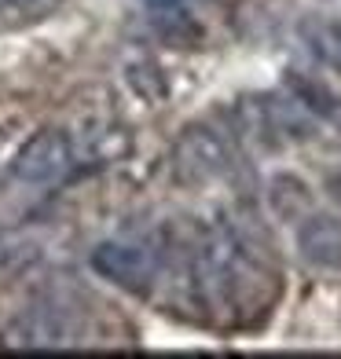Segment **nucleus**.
I'll use <instances>...</instances> for the list:
<instances>
[{"instance_id": "f257e3e1", "label": "nucleus", "mask_w": 341, "mask_h": 359, "mask_svg": "<svg viewBox=\"0 0 341 359\" xmlns=\"http://www.w3.org/2000/svg\"><path fill=\"white\" fill-rule=\"evenodd\" d=\"M265 283V257L257 253L246 227L235 220L206 224L191 246V286L206 312L232 316L246 312Z\"/></svg>"}, {"instance_id": "f03ea898", "label": "nucleus", "mask_w": 341, "mask_h": 359, "mask_svg": "<svg viewBox=\"0 0 341 359\" xmlns=\"http://www.w3.org/2000/svg\"><path fill=\"white\" fill-rule=\"evenodd\" d=\"M239 133L257 147H286V143H301L312 140L316 133V118L297 95H250L242 100L235 110Z\"/></svg>"}, {"instance_id": "7ed1b4c3", "label": "nucleus", "mask_w": 341, "mask_h": 359, "mask_svg": "<svg viewBox=\"0 0 341 359\" xmlns=\"http://www.w3.org/2000/svg\"><path fill=\"white\" fill-rule=\"evenodd\" d=\"M169 169L180 184H191V187L220 184V180H227L235 172V143L217 125L194 121L176 136L173 154H169Z\"/></svg>"}, {"instance_id": "20e7f679", "label": "nucleus", "mask_w": 341, "mask_h": 359, "mask_svg": "<svg viewBox=\"0 0 341 359\" xmlns=\"http://www.w3.org/2000/svg\"><path fill=\"white\" fill-rule=\"evenodd\" d=\"M95 275L128 293H147L166 268V253L154 238H110L92 253Z\"/></svg>"}, {"instance_id": "39448f33", "label": "nucleus", "mask_w": 341, "mask_h": 359, "mask_svg": "<svg viewBox=\"0 0 341 359\" xmlns=\"http://www.w3.org/2000/svg\"><path fill=\"white\" fill-rule=\"evenodd\" d=\"M77 140L62 128H37L11 158V176L26 187L59 184L77 169Z\"/></svg>"}, {"instance_id": "423d86ee", "label": "nucleus", "mask_w": 341, "mask_h": 359, "mask_svg": "<svg viewBox=\"0 0 341 359\" xmlns=\"http://www.w3.org/2000/svg\"><path fill=\"white\" fill-rule=\"evenodd\" d=\"M0 337L11 348H70V345H81V323L62 301L41 297L34 304H26L4 326Z\"/></svg>"}, {"instance_id": "0eeeda50", "label": "nucleus", "mask_w": 341, "mask_h": 359, "mask_svg": "<svg viewBox=\"0 0 341 359\" xmlns=\"http://www.w3.org/2000/svg\"><path fill=\"white\" fill-rule=\"evenodd\" d=\"M297 257L312 271L341 275V220L330 213H305L294 231Z\"/></svg>"}, {"instance_id": "6e6552de", "label": "nucleus", "mask_w": 341, "mask_h": 359, "mask_svg": "<svg viewBox=\"0 0 341 359\" xmlns=\"http://www.w3.org/2000/svg\"><path fill=\"white\" fill-rule=\"evenodd\" d=\"M305 44H308V52H312L323 67L341 77V22L312 19L305 26Z\"/></svg>"}, {"instance_id": "1a4fd4ad", "label": "nucleus", "mask_w": 341, "mask_h": 359, "mask_svg": "<svg viewBox=\"0 0 341 359\" xmlns=\"http://www.w3.org/2000/svg\"><path fill=\"white\" fill-rule=\"evenodd\" d=\"M41 260V246L29 235H0V275L26 271Z\"/></svg>"}, {"instance_id": "9d476101", "label": "nucleus", "mask_w": 341, "mask_h": 359, "mask_svg": "<svg viewBox=\"0 0 341 359\" xmlns=\"http://www.w3.org/2000/svg\"><path fill=\"white\" fill-rule=\"evenodd\" d=\"M52 4L55 0H0V15H34Z\"/></svg>"}, {"instance_id": "9b49d317", "label": "nucleus", "mask_w": 341, "mask_h": 359, "mask_svg": "<svg viewBox=\"0 0 341 359\" xmlns=\"http://www.w3.org/2000/svg\"><path fill=\"white\" fill-rule=\"evenodd\" d=\"M327 191H330V198L341 205V169H334V172H330V180H327Z\"/></svg>"}, {"instance_id": "f8f14e48", "label": "nucleus", "mask_w": 341, "mask_h": 359, "mask_svg": "<svg viewBox=\"0 0 341 359\" xmlns=\"http://www.w3.org/2000/svg\"><path fill=\"white\" fill-rule=\"evenodd\" d=\"M147 8H154V11H173V8H180L184 0H143Z\"/></svg>"}]
</instances>
